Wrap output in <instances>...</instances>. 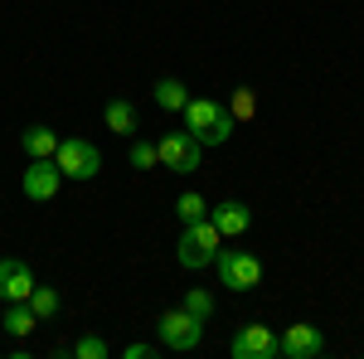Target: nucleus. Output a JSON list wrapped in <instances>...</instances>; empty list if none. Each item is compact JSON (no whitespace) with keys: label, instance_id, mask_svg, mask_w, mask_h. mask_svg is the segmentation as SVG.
I'll return each mask as SVG.
<instances>
[{"label":"nucleus","instance_id":"obj_18","mask_svg":"<svg viewBox=\"0 0 364 359\" xmlns=\"http://www.w3.org/2000/svg\"><path fill=\"white\" fill-rule=\"evenodd\" d=\"M185 311H190V316H199V321H209V316H214V296H209L204 286H195V291L185 296Z\"/></svg>","mask_w":364,"mask_h":359},{"label":"nucleus","instance_id":"obj_3","mask_svg":"<svg viewBox=\"0 0 364 359\" xmlns=\"http://www.w3.org/2000/svg\"><path fill=\"white\" fill-rule=\"evenodd\" d=\"M214 267H219V282H224L228 291H252L262 282V262L252 252H238V248H219Z\"/></svg>","mask_w":364,"mask_h":359},{"label":"nucleus","instance_id":"obj_14","mask_svg":"<svg viewBox=\"0 0 364 359\" xmlns=\"http://www.w3.org/2000/svg\"><path fill=\"white\" fill-rule=\"evenodd\" d=\"M107 132H117V136H132L136 132V107L132 102H107Z\"/></svg>","mask_w":364,"mask_h":359},{"label":"nucleus","instance_id":"obj_11","mask_svg":"<svg viewBox=\"0 0 364 359\" xmlns=\"http://www.w3.org/2000/svg\"><path fill=\"white\" fill-rule=\"evenodd\" d=\"M248 223H252V209H248V204H238V199H224V204L214 209V228H219L224 238L248 233Z\"/></svg>","mask_w":364,"mask_h":359},{"label":"nucleus","instance_id":"obj_16","mask_svg":"<svg viewBox=\"0 0 364 359\" xmlns=\"http://www.w3.org/2000/svg\"><path fill=\"white\" fill-rule=\"evenodd\" d=\"M58 291L54 286H34V291H29V311H34V316H39V321H54L58 316Z\"/></svg>","mask_w":364,"mask_h":359},{"label":"nucleus","instance_id":"obj_1","mask_svg":"<svg viewBox=\"0 0 364 359\" xmlns=\"http://www.w3.org/2000/svg\"><path fill=\"white\" fill-rule=\"evenodd\" d=\"M185 127H190V136H195L199 146H224L238 122H233V112H228L224 102L190 97V102H185Z\"/></svg>","mask_w":364,"mask_h":359},{"label":"nucleus","instance_id":"obj_15","mask_svg":"<svg viewBox=\"0 0 364 359\" xmlns=\"http://www.w3.org/2000/svg\"><path fill=\"white\" fill-rule=\"evenodd\" d=\"M156 102H161L166 112H185L190 92H185V83H180V78H161V83H156Z\"/></svg>","mask_w":364,"mask_h":359},{"label":"nucleus","instance_id":"obj_13","mask_svg":"<svg viewBox=\"0 0 364 359\" xmlns=\"http://www.w3.org/2000/svg\"><path fill=\"white\" fill-rule=\"evenodd\" d=\"M0 326H5V335H15V340H20V335H29L34 326H39V316L29 311V301H10V311H5V321H0Z\"/></svg>","mask_w":364,"mask_h":359},{"label":"nucleus","instance_id":"obj_22","mask_svg":"<svg viewBox=\"0 0 364 359\" xmlns=\"http://www.w3.org/2000/svg\"><path fill=\"white\" fill-rule=\"evenodd\" d=\"M122 355H127V359H146V355H151V345H127Z\"/></svg>","mask_w":364,"mask_h":359},{"label":"nucleus","instance_id":"obj_17","mask_svg":"<svg viewBox=\"0 0 364 359\" xmlns=\"http://www.w3.org/2000/svg\"><path fill=\"white\" fill-rule=\"evenodd\" d=\"M175 214H180L185 223H195V219H209V204L190 190V194H180V199H175Z\"/></svg>","mask_w":364,"mask_h":359},{"label":"nucleus","instance_id":"obj_19","mask_svg":"<svg viewBox=\"0 0 364 359\" xmlns=\"http://www.w3.org/2000/svg\"><path fill=\"white\" fill-rule=\"evenodd\" d=\"M73 355H78V359H107V340H97V335H83V340L73 345Z\"/></svg>","mask_w":364,"mask_h":359},{"label":"nucleus","instance_id":"obj_2","mask_svg":"<svg viewBox=\"0 0 364 359\" xmlns=\"http://www.w3.org/2000/svg\"><path fill=\"white\" fill-rule=\"evenodd\" d=\"M219 248H224V233L214 228V219L185 223V233H180V267L199 272V267H209V262L219 257Z\"/></svg>","mask_w":364,"mask_h":359},{"label":"nucleus","instance_id":"obj_8","mask_svg":"<svg viewBox=\"0 0 364 359\" xmlns=\"http://www.w3.org/2000/svg\"><path fill=\"white\" fill-rule=\"evenodd\" d=\"M58 185H63V170L54 166V161H29L25 180H20V190H25V199H34V204H44V199H54Z\"/></svg>","mask_w":364,"mask_h":359},{"label":"nucleus","instance_id":"obj_20","mask_svg":"<svg viewBox=\"0 0 364 359\" xmlns=\"http://www.w3.org/2000/svg\"><path fill=\"white\" fill-rule=\"evenodd\" d=\"M233 122H248L252 112H257V102H252V87H238V92H233Z\"/></svg>","mask_w":364,"mask_h":359},{"label":"nucleus","instance_id":"obj_6","mask_svg":"<svg viewBox=\"0 0 364 359\" xmlns=\"http://www.w3.org/2000/svg\"><path fill=\"white\" fill-rule=\"evenodd\" d=\"M199 146L190 132H170V136L156 141V156H161V166L175 170V175H190V170H199Z\"/></svg>","mask_w":364,"mask_h":359},{"label":"nucleus","instance_id":"obj_4","mask_svg":"<svg viewBox=\"0 0 364 359\" xmlns=\"http://www.w3.org/2000/svg\"><path fill=\"white\" fill-rule=\"evenodd\" d=\"M54 166L68 175V180H92L97 170H102V156H97V146L92 141H58V151H54Z\"/></svg>","mask_w":364,"mask_h":359},{"label":"nucleus","instance_id":"obj_7","mask_svg":"<svg viewBox=\"0 0 364 359\" xmlns=\"http://www.w3.org/2000/svg\"><path fill=\"white\" fill-rule=\"evenodd\" d=\"M228 355L233 359H272L277 355V335H272V326H243L228 340Z\"/></svg>","mask_w":364,"mask_h":359},{"label":"nucleus","instance_id":"obj_21","mask_svg":"<svg viewBox=\"0 0 364 359\" xmlns=\"http://www.w3.org/2000/svg\"><path fill=\"white\" fill-rule=\"evenodd\" d=\"M156 161H161V156H156V146H146V141L132 146V166H136V170H151Z\"/></svg>","mask_w":364,"mask_h":359},{"label":"nucleus","instance_id":"obj_5","mask_svg":"<svg viewBox=\"0 0 364 359\" xmlns=\"http://www.w3.org/2000/svg\"><path fill=\"white\" fill-rule=\"evenodd\" d=\"M156 335H161V345H166V350H195L199 335H204V321L190 316V311L180 306V311H166V316L156 321Z\"/></svg>","mask_w":364,"mask_h":359},{"label":"nucleus","instance_id":"obj_10","mask_svg":"<svg viewBox=\"0 0 364 359\" xmlns=\"http://www.w3.org/2000/svg\"><path fill=\"white\" fill-rule=\"evenodd\" d=\"M326 350V340H321V331L316 326H287V335H277V355L287 359H311V355H321Z\"/></svg>","mask_w":364,"mask_h":359},{"label":"nucleus","instance_id":"obj_9","mask_svg":"<svg viewBox=\"0 0 364 359\" xmlns=\"http://www.w3.org/2000/svg\"><path fill=\"white\" fill-rule=\"evenodd\" d=\"M34 286L39 282H34V272L20 257H0V301H29Z\"/></svg>","mask_w":364,"mask_h":359},{"label":"nucleus","instance_id":"obj_12","mask_svg":"<svg viewBox=\"0 0 364 359\" xmlns=\"http://www.w3.org/2000/svg\"><path fill=\"white\" fill-rule=\"evenodd\" d=\"M20 146H25V156H29V161H54L58 136L49 132V127H29V132H20Z\"/></svg>","mask_w":364,"mask_h":359}]
</instances>
